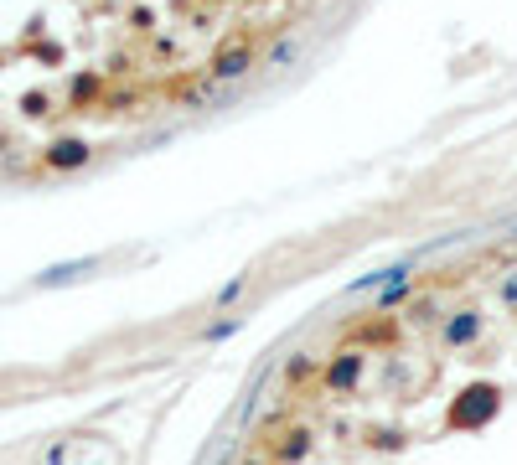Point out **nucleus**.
I'll list each match as a JSON object with an SVG mask.
<instances>
[{
    "label": "nucleus",
    "mask_w": 517,
    "mask_h": 465,
    "mask_svg": "<svg viewBox=\"0 0 517 465\" xmlns=\"http://www.w3.org/2000/svg\"><path fill=\"white\" fill-rule=\"evenodd\" d=\"M497 409H502V388L497 383H466L461 393L450 398L445 424L450 429H486V424L497 419Z\"/></svg>",
    "instance_id": "obj_1"
},
{
    "label": "nucleus",
    "mask_w": 517,
    "mask_h": 465,
    "mask_svg": "<svg viewBox=\"0 0 517 465\" xmlns=\"http://www.w3.org/2000/svg\"><path fill=\"white\" fill-rule=\"evenodd\" d=\"M269 455H275L280 465H295V460H306V450H311V429L306 424H269Z\"/></svg>",
    "instance_id": "obj_2"
},
{
    "label": "nucleus",
    "mask_w": 517,
    "mask_h": 465,
    "mask_svg": "<svg viewBox=\"0 0 517 465\" xmlns=\"http://www.w3.org/2000/svg\"><path fill=\"white\" fill-rule=\"evenodd\" d=\"M326 388L331 393H357L362 388V352L357 347H347V352H337L326 362Z\"/></svg>",
    "instance_id": "obj_3"
},
{
    "label": "nucleus",
    "mask_w": 517,
    "mask_h": 465,
    "mask_svg": "<svg viewBox=\"0 0 517 465\" xmlns=\"http://www.w3.org/2000/svg\"><path fill=\"white\" fill-rule=\"evenodd\" d=\"M249 68H254V47H249V42H233L228 52L212 57V83H223V78H243Z\"/></svg>",
    "instance_id": "obj_4"
},
{
    "label": "nucleus",
    "mask_w": 517,
    "mask_h": 465,
    "mask_svg": "<svg viewBox=\"0 0 517 465\" xmlns=\"http://www.w3.org/2000/svg\"><path fill=\"white\" fill-rule=\"evenodd\" d=\"M476 336H481V316H476V310H455V316L445 321V347H471Z\"/></svg>",
    "instance_id": "obj_5"
},
{
    "label": "nucleus",
    "mask_w": 517,
    "mask_h": 465,
    "mask_svg": "<svg viewBox=\"0 0 517 465\" xmlns=\"http://www.w3.org/2000/svg\"><path fill=\"white\" fill-rule=\"evenodd\" d=\"M393 336L399 331H393V321H383V310H373L368 321L352 326V341H368V347H393Z\"/></svg>",
    "instance_id": "obj_6"
},
{
    "label": "nucleus",
    "mask_w": 517,
    "mask_h": 465,
    "mask_svg": "<svg viewBox=\"0 0 517 465\" xmlns=\"http://www.w3.org/2000/svg\"><path fill=\"white\" fill-rule=\"evenodd\" d=\"M285 378H290V383L316 378V362H311V357H290V362H285Z\"/></svg>",
    "instance_id": "obj_7"
},
{
    "label": "nucleus",
    "mask_w": 517,
    "mask_h": 465,
    "mask_svg": "<svg viewBox=\"0 0 517 465\" xmlns=\"http://www.w3.org/2000/svg\"><path fill=\"white\" fill-rule=\"evenodd\" d=\"M404 316H409L414 326H424V321H435V300H430V295H424V300H414V305L404 310Z\"/></svg>",
    "instance_id": "obj_8"
},
{
    "label": "nucleus",
    "mask_w": 517,
    "mask_h": 465,
    "mask_svg": "<svg viewBox=\"0 0 517 465\" xmlns=\"http://www.w3.org/2000/svg\"><path fill=\"white\" fill-rule=\"evenodd\" d=\"M243 285H249V279H243V274H238V279H228V285L218 290V305H233V300L243 295Z\"/></svg>",
    "instance_id": "obj_9"
},
{
    "label": "nucleus",
    "mask_w": 517,
    "mask_h": 465,
    "mask_svg": "<svg viewBox=\"0 0 517 465\" xmlns=\"http://www.w3.org/2000/svg\"><path fill=\"white\" fill-rule=\"evenodd\" d=\"M238 326H243V321H218V326H207V336H212V341H218V336H233Z\"/></svg>",
    "instance_id": "obj_10"
},
{
    "label": "nucleus",
    "mask_w": 517,
    "mask_h": 465,
    "mask_svg": "<svg viewBox=\"0 0 517 465\" xmlns=\"http://www.w3.org/2000/svg\"><path fill=\"white\" fill-rule=\"evenodd\" d=\"M502 300H507V305H517V279H507V285H502Z\"/></svg>",
    "instance_id": "obj_11"
},
{
    "label": "nucleus",
    "mask_w": 517,
    "mask_h": 465,
    "mask_svg": "<svg viewBox=\"0 0 517 465\" xmlns=\"http://www.w3.org/2000/svg\"><path fill=\"white\" fill-rule=\"evenodd\" d=\"M243 465H264V460H243Z\"/></svg>",
    "instance_id": "obj_12"
}]
</instances>
